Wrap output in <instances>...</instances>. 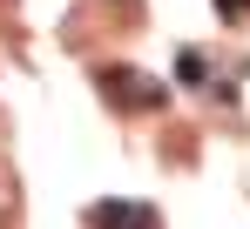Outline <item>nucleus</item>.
Listing matches in <instances>:
<instances>
[{"instance_id":"nucleus-1","label":"nucleus","mask_w":250,"mask_h":229,"mask_svg":"<svg viewBox=\"0 0 250 229\" xmlns=\"http://www.w3.org/2000/svg\"><path fill=\"white\" fill-rule=\"evenodd\" d=\"M102 88H108V101H115V108H163V81L142 75V68H108Z\"/></svg>"},{"instance_id":"nucleus-2","label":"nucleus","mask_w":250,"mask_h":229,"mask_svg":"<svg viewBox=\"0 0 250 229\" xmlns=\"http://www.w3.org/2000/svg\"><path fill=\"white\" fill-rule=\"evenodd\" d=\"M95 229H156L142 202H95Z\"/></svg>"},{"instance_id":"nucleus-3","label":"nucleus","mask_w":250,"mask_h":229,"mask_svg":"<svg viewBox=\"0 0 250 229\" xmlns=\"http://www.w3.org/2000/svg\"><path fill=\"white\" fill-rule=\"evenodd\" d=\"M176 75H183V81H203L209 68H203V54H196V47H183V54H176Z\"/></svg>"},{"instance_id":"nucleus-4","label":"nucleus","mask_w":250,"mask_h":229,"mask_svg":"<svg viewBox=\"0 0 250 229\" xmlns=\"http://www.w3.org/2000/svg\"><path fill=\"white\" fill-rule=\"evenodd\" d=\"M216 14H223V20H244V14H250V0H216Z\"/></svg>"}]
</instances>
